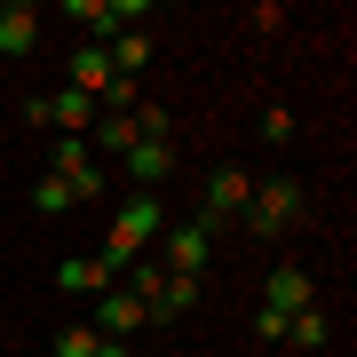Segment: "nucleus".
<instances>
[{
	"label": "nucleus",
	"mask_w": 357,
	"mask_h": 357,
	"mask_svg": "<svg viewBox=\"0 0 357 357\" xmlns=\"http://www.w3.org/2000/svg\"><path fill=\"white\" fill-rule=\"evenodd\" d=\"M159 230H167V206H159V191H143V199H128V206L112 215V230H103V255H96V262L112 270V278H128V270L159 246Z\"/></svg>",
	"instance_id": "obj_1"
},
{
	"label": "nucleus",
	"mask_w": 357,
	"mask_h": 357,
	"mask_svg": "<svg viewBox=\"0 0 357 357\" xmlns=\"http://www.w3.org/2000/svg\"><path fill=\"white\" fill-rule=\"evenodd\" d=\"M128 294L143 302V326H175L183 310L199 302V286H191V278H167V270H159L151 255H143V262L128 270Z\"/></svg>",
	"instance_id": "obj_2"
},
{
	"label": "nucleus",
	"mask_w": 357,
	"mask_h": 357,
	"mask_svg": "<svg viewBox=\"0 0 357 357\" xmlns=\"http://www.w3.org/2000/svg\"><path fill=\"white\" fill-rule=\"evenodd\" d=\"M302 222V183L278 175V183H255V199H246V230L255 238H278V230Z\"/></svg>",
	"instance_id": "obj_3"
},
{
	"label": "nucleus",
	"mask_w": 357,
	"mask_h": 357,
	"mask_svg": "<svg viewBox=\"0 0 357 357\" xmlns=\"http://www.w3.org/2000/svg\"><path fill=\"white\" fill-rule=\"evenodd\" d=\"M48 175L64 183L79 206L103 199V167H96V151H88V135H64V143H56V151H48Z\"/></svg>",
	"instance_id": "obj_4"
},
{
	"label": "nucleus",
	"mask_w": 357,
	"mask_h": 357,
	"mask_svg": "<svg viewBox=\"0 0 357 357\" xmlns=\"http://www.w3.org/2000/svg\"><path fill=\"white\" fill-rule=\"evenodd\" d=\"M159 246H167V262H159L167 278H191L199 286L206 278V255H215V230H206V222H167Z\"/></svg>",
	"instance_id": "obj_5"
},
{
	"label": "nucleus",
	"mask_w": 357,
	"mask_h": 357,
	"mask_svg": "<svg viewBox=\"0 0 357 357\" xmlns=\"http://www.w3.org/2000/svg\"><path fill=\"white\" fill-rule=\"evenodd\" d=\"M246 199H255V175H246V167H215V175H206V230L215 222H230V215H246Z\"/></svg>",
	"instance_id": "obj_6"
},
{
	"label": "nucleus",
	"mask_w": 357,
	"mask_h": 357,
	"mask_svg": "<svg viewBox=\"0 0 357 357\" xmlns=\"http://www.w3.org/2000/svg\"><path fill=\"white\" fill-rule=\"evenodd\" d=\"M96 333H103V342H128V333H143V302H135L128 286L96 294Z\"/></svg>",
	"instance_id": "obj_7"
},
{
	"label": "nucleus",
	"mask_w": 357,
	"mask_h": 357,
	"mask_svg": "<svg viewBox=\"0 0 357 357\" xmlns=\"http://www.w3.org/2000/svg\"><path fill=\"white\" fill-rule=\"evenodd\" d=\"M262 310H278V318H294V310H318V294H310V270H270V286H262Z\"/></svg>",
	"instance_id": "obj_8"
},
{
	"label": "nucleus",
	"mask_w": 357,
	"mask_h": 357,
	"mask_svg": "<svg viewBox=\"0 0 357 357\" xmlns=\"http://www.w3.org/2000/svg\"><path fill=\"white\" fill-rule=\"evenodd\" d=\"M40 112H48V128H64V135H88V128H96V96H79V88L40 96Z\"/></svg>",
	"instance_id": "obj_9"
},
{
	"label": "nucleus",
	"mask_w": 357,
	"mask_h": 357,
	"mask_svg": "<svg viewBox=\"0 0 357 357\" xmlns=\"http://www.w3.org/2000/svg\"><path fill=\"white\" fill-rule=\"evenodd\" d=\"M119 167H128V175L143 183V191H159V183L175 175V143H151V135H143V143H135V151L119 159Z\"/></svg>",
	"instance_id": "obj_10"
},
{
	"label": "nucleus",
	"mask_w": 357,
	"mask_h": 357,
	"mask_svg": "<svg viewBox=\"0 0 357 357\" xmlns=\"http://www.w3.org/2000/svg\"><path fill=\"white\" fill-rule=\"evenodd\" d=\"M72 88H79V96H96V103L112 96V56H103L96 40H79V48H72Z\"/></svg>",
	"instance_id": "obj_11"
},
{
	"label": "nucleus",
	"mask_w": 357,
	"mask_h": 357,
	"mask_svg": "<svg viewBox=\"0 0 357 357\" xmlns=\"http://www.w3.org/2000/svg\"><path fill=\"white\" fill-rule=\"evenodd\" d=\"M56 286H64V294H88V302H96V294H112L119 278H112L96 255H72V262H56Z\"/></svg>",
	"instance_id": "obj_12"
},
{
	"label": "nucleus",
	"mask_w": 357,
	"mask_h": 357,
	"mask_svg": "<svg viewBox=\"0 0 357 357\" xmlns=\"http://www.w3.org/2000/svg\"><path fill=\"white\" fill-rule=\"evenodd\" d=\"M32 48H40V16L8 0V8H0V56H32Z\"/></svg>",
	"instance_id": "obj_13"
},
{
	"label": "nucleus",
	"mask_w": 357,
	"mask_h": 357,
	"mask_svg": "<svg viewBox=\"0 0 357 357\" xmlns=\"http://www.w3.org/2000/svg\"><path fill=\"white\" fill-rule=\"evenodd\" d=\"M103 56H112V79H128V88H135V79H143V64H151V40H143V32H119Z\"/></svg>",
	"instance_id": "obj_14"
},
{
	"label": "nucleus",
	"mask_w": 357,
	"mask_h": 357,
	"mask_svg": "<svg viewBox=\"0 0 357 357\" xmlns=\"http://www.w3.org/2000/svg\"><path fill=\"white\" fill-rule=\"evenodd\" d=\"M135 143H143V135H135L128 112H112V119H96V128H88V151H119V159H128Z\"/></svg>",
	"instance_id": "obj_15"
},
{
	"label": "nucleus",
	"mask_w": 357,
	"mask_h": 357,
	"mask_svg": "<svg viewBox=\"0 0 357 357\" xmlns=\"http://www.w3.org/2000/svg\"><path fill=\"white\" fill-rule=\"evenodd\" d=\"M286 349H326V318L318 310H294L286 318Z\"/></svg>",
	"instance_id": "obj_16"
},
{
	"label": "nucleus",
	"mask_w": 357,
	"mask_h": 357,
	"mask_svg": "<svg viewBox=\"0 0 357 357\" xmlns=\"http://www.w3.org/2000/svg\"><path fill=\"white\" fill-rule=\"evenodd\" d=\"M96 349H103V333H96V326H64L48 357H96Z\"/></svg>",
	"instance_id": "obj_17"
},
{
	"label": "nucleus",
	"mask_w": 357,
	"mask_h": 357,
	"mask_svg": "<svg viewBox=\"0 0 357 357\" xmlns=\"http://www.w3.org/2000/svg\"><path fill=\"white\" fill-rule=\"evenodd\" d=\"M32 206H40V215H64V206H79V199H72V191H64V183H56V175H40Z\"/></svg>",
	"instance_id": "obj_18"
},
{
	"label": "nucleus",
	"mask_w": 357,
	"mask_h": 357,
	"mask_svg": "<svg viewBox=\"0 0 357 357\" xmlns=\"http://www.w3.org/2000/svg\"><path fill=\"white\" fill-rule=\"evenodd\" d=\"M262 135H270V143H286V135H294V112H278V103H270V112H262Z\"/></svg>",
	"instance_id": "obj_19"
}]
</instances>
